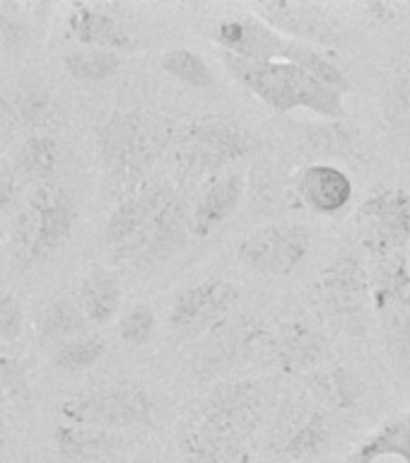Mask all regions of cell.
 Here are the masks:
<instances>
[{"instance_id":"cell-19","label":"cell","mask_w":410,"mask_h":463,"mask_svg":"<svg viewBox=\"0 0 410 463\" xmlns=\"http://www.w3.org/2000/svg\"><path fill=\"white\" fill-rule=\"evenodd\" d=\"M129 439L121 432L100 427L61 422L53 430V447L65 463H100L114 458L126 449Z\"/></svg>"},{"instance_id":"cell-7","label":"cell","mask_w":410,"mask_h":463,"mask_svg":"<svg viewBox=\"0 0 410 463\" xmlns=\"http://www.w3.org/2000/svg\"><path fill=\"white\" fill-rule=\"evenodd\" d=\"M256 137L237 123L210 118L188 126L179 150V162L184 172L195 174L223 172L224 166L234 165L256 150Z\"/></svg>"},{"instance_id":"cell-13","label":"cell","mask_w":410,"mask_h":463,"mask_svg":"<svg viewBox=\"0 0 410 463\" xmlns=\"http://www.w3.org/2000/svg\"><path fill=\"white\" fill-rule=\"evenodd\" d=\"M188 222L191 208H186V201L181 195H174L133 241L116 249L114 259L129 260L133 266H152L169 259L186 244V237L191 234Z\"/></svg>"},{"instance_id":"cell-10","label":"cell","mask_w":410,"mask_h":463,"mask_svg":"<svg viewBox=\"0 0 410 463\" xmlns=\"http://www.w3.org/2000/svg\"><path fill=\"white\" fill-rule=\"evenodd\" d=\"M319 295L336 321L360 331L369 302V268L358 253H340L319 278Z\"/></svg>"},{"instance_id":"cell-6","label":"cell","mask_w":410,"mask_h":463,"mask_svg":"<svg viewBox=\"0 0 410 463\" xmlns=\"http://www.w3.org/2000/svg\"><path fill=\"white\" fill-rule=\"evenodd\" d=\"M331 437V418L326 408L314 398L290 396L281 401V408L275 412L268 449L292 461H304L321 454Z\"/></svg>"},{"instance_id":"cell-11","label":"cell","mask_w":410,"mask_h":463,"mask_svg":"<svg viewBox=\"0 0 410 463\" xmlns=\"http://www.w3.org/2000/svg\"><path fill=\"white\" fill-rule=\"evenodd\" d=\"M242 289L230 280H205L181 289L169 309V326L174 333L195 338L215 328L239 307Z\"/></svg>"},{"instance_id":"cell-28","label":"cell","mask_w":410,"mask_h":463,"mask_svg":"<svg viewBox=\"0 0 410 463\" xmlns=\"http://www.w3.org/2000/svg\"><path fill=\"white\" fill-rule=\"evenodd\" d=\"M282 61H288V63L302 68L304 72H310L311 78H317L319 82H324V85L333 87V90H338V92H350V80H348V75L343 72V68H340L326 51L317 49V46L292 42V39H290L288 51H285V58H282Z\"/></svg>"},{"instance_id":"cell-8","label":"cell","mask_w":410,"mask_h":463,"mask_svg":"<svg viewBox=\"0 0 410 463\" xmlns=\"http://www.w3.org/2000/svg\"><path fill=\"white\" fill-rule=\"evenodd\" d=\"M355 224L369 259L405 251L410 244V194L404 188H379L360 203Z\"/></svg>"},{"instance_id":"cell-32","label":"cell","mask_w":410,"mask_h":463,"mask_svg":"<svg viewBox=\"0 0 410 463\" xmlns=\"http://www.w3.org/2000/svg\"><path fill=\"white\" fill-rule=\"evenodd\" d=\"M29 3H0V42L7 49H24L32 42Z\"/></svg>"},{"instance_id":"cell-1","label":"cell","mask_w":410,"mask_h":463,"mask_svg":"<svg viewBox=\"0 0 410 463\" xmlns=\"http://www.w3.org/2000/svg\"><path fill=\"white\" fill-rule=\"evenodd\" d=\"M220 58L230 78L237 80L239 85L249 90L275 114H290L295 109H304L329 121H343L348 116L346 94L319 82L310 72L288 61L249 63L230 53H220Z\"/></svg>"},{"instance_id":"cell-5","label":"cell","mask_w":410,"mask_h":463,"mask_svg":"<svg viewBox=\"0 0 410 463\" xmlns=\"http://www.w3.org/2000/svg\"><path fill=\"white\" fill-rule=\"evenodd\" d=\"M239 260L261 278H285L311 251V232L302 222L263 224L239 241Z\"/></svg>"},{"instance_id":"cell-21","label":"cell","mask_w":410,"mask_h":463,"mask_svg":"<svg viewBox=\"0 0 410 463\" xmlns=\"http://www.w3.org/2000/svg\"><path fill=\"white\" fill-rule=\"evenodd\" d=\"M382 458H398L410 463V411L391 415L348 456L346 463H377Z\"/></svg>"},{"instance_id":"cell-39","label":"cell","mask_w":410,"mask_h":463,"mask_svg":"<svg viewBox=\"0 0 410 463\" xmlns=\"http://www.w3.org/2000/svg\"><path fill=\"white\" fill-rule=\"evenodd\" d=\"M5 432H7V422H5V418L0 415V441H3V437H5Z\"/></svg>"},{"instance_id":"cell-36","label":"cell","mask_w":410,"mask_h":463,"mask_svg":"<svg viewBox=\"0 0 410 463\" xmlns=\"http://www.w3.org/2000/svg\"><path fill=\"white\" fill-rule=\"evenodd\" d=\"M24 331V309L13 292L0 295V345L14 343Z\"/></svg>"},{"instance_id":"cell-41","label":"cell","mask_w":410,"mask_h":463,"mask_svg":"<svg viewBox=\"0 0 410 463\" xmlns=\"http://www.w3.org/2000/svg\"><path fill=\"white\" fill-rule=\"evenodd\" d=\"M0 241H3V232H0Z\"/></svg>"},{"instance_id":"cell-27","label":"cell","mask_w":410,"mask_h":463,"mask_svg":"<svg viewBox=\"0 0 410 463\" xmlns=\"http://www.w3.org/2000/svg\"><path fill=\"white\" fill-rule=\"evenodd\" d=\"M121 53L107 49H90V46H78L71 49L63 56V68L72 80L85 82V85H100L114 78L121 71Z\"/></svg>"},{"instance_id":"cell-40","label":"cell","mask_w":410,"mask_h":463,"mask_svg":"<svg viewBox=\"0 0 410 463\" xmlns=\"http://www.w3.org/2000/svg\"><path fill=\"white\" fill-rule=\"evenodd\" d=\"M116 463H150V461H140V458H133V461H129V458H123V461H116Z\"/></svg>"},{"instance_id":"cell-12","label":"cell","mask_w":410,"mask_h":463,"mask_svg":"<svg viewBox=\"0 0 410 463\" xmlns=\"http://www.w3.org/2000/svg\"><path fill=\"white\" fill-rule=\"evenodd\" d=\"M410 297V253L394 251L369 259V302L382 326L386 347L396 340Z\"/></svg>"},{"instance_id":"cell-26","label":"cell","mask_w":410,"mask_h":463,"mask_svg":"<svg viewBox=\"0 0 410 463\" xmlns=\"http://www.w3.org/2000/svg\"><path fill=\"white\" fill-rule=\"evenodd\" d=\"M58 159H61V145H58L56 136L36 130L22 140L14 166L20 172V179L36 186V184L51 181V176L56 172Z\"/></svg>"},{"instance_id":"cell-29","label":"cell","mask_w":410,"mask_h":463,"mask_svg":"<svg viewBox=\"0 0 410 463\" xmlns=\"http://www.w3.org/2000/svg\"><path fill=\"white\" fill-rule=\"evenodd\" d=\"M107 354V340L94 335V333H85L80 338L65 340L53 350V364L56 369L65 372V374H80L87 369L97 367Z\"/></svg>"},{"instance_id":"cell-20","label":"cell","mask_w":410,"mask_h":463,"mask_svg":"<svg viewBox=\"0 0 410 463\" xmlns=\"http://www.w3.org/2000/svg\"><path fill=\"white\" fill-rule=\"evenodd\" d=\"M75 302H78V307L82 309V314H85L90 324H111V321L119 317L123 302L119 275H116L114 270H109V268L94 266L92 270L80 280Z\"/></svg>"},{"instance_id":"cell-3","label":"cell","mask_w":410,"mask_h":463,"mask_svg":"<svg viewBox=\"0 0 410 463\" xmlns=\"http://www.w3.org/2000/svg\"><path fill=\"white\" fill-rule=\"evenodd\" d=\"M75 220V203L61 184L43 181L32 186L13 222L14 259L27 268L53 256L71 239Z\"/></svg>"},{"instance_id":"cell-42","label":"cell","mask_w":410,"mask_h":463,"mask_svg":"<svg viewBox=\"0 0 410 463\" xmlns=\"http://www.w3.org/2000/svg\"><path fill=\"white\" fill-rule=\"evenodd\" d=\"M408 72H410V71H408Z\"/></svg>"},{"instance_id":"cell-23","label":"cell","mask_w":410,"mask_h":463,"mask_svg":"<svg viewBox=\"0 0 410 463\" xmlns=\"http://www.w3.org/2000/svg\"><path fill=\"white\" fill-rule=\"evenodd\" d=\"M3 114L17 128H27L36 133V128L49 121L51 114H53V92L39 82L14 85L3 97Z\"/></svg>"},{"instance_id":"cell-35","label":"cell","mask_w":410,"mask_h":463,"mask_svg":"<svg viewBox=\"0 0 410 463\" xmlns=\"http://www.w3.org/2000/svg\"><path fill=\"white\" fill-rule=\"evenodd\" d=\"M386 121L410 133V72H398L386 92Z\"/></svg>"},{"instance_id":"cell-15","label":"cell","mask_w":410,"mask_h":463,"mask_svg":"<svg viewBox=\"0 0 410 463\" xmlns=\"http://www.w3.org/2000/svg\"><path fill=\"white\" fill-rule=\"evenodd\" d=\"M174 195H176V191H174L172 184L159 179H145L143 184L130 188L129 194L119 198L114 213L109 217L104 241L114 251L133 241Z\"/></svg>"},{"instance_id":"cell-18","label":"cell","mask_w":410,"mask_h":463,"mask_svg":"<svg viewBox=\"0 0 410 463\" xmlns=\"http://www.w3.org/2000/svg\"><path fill=\"white\" fill-rule=\"evenodd\" d=\"M295 191L304 208L317 215H338L353 201L355 186L350 174L336 165L314 162L295 174Z\"/></svg>"},{"instance_id":"cell-30","label":"cell","mask_w":410,"mask_h":463,"mask_svg":"<svg viewBox=\"0 0 410 463\" xmlns=\"http://www.w3.org/2000/svg\"><path fill=\"white\" fill-rule=\"evenodd\" d=\"M162 68L169 78H174L181 85L205 90L215 85V75L210 71L208 61L191 49H169L162 53Z\"/></svg>"},{"instance_id":"cell-37","label":"cell","mask_w":410,"mask_h":463,"mask_svg":"<svg viewBox=\"0 0 410 463\" xmlns=\"http://www.w3.org/2000/svg\"><path fill=\"white\" fill-rule=\"evenodd\" d=\"M20 191V172L10 159L0 157V213L13 208L14 198Z\"/></svg>"},{"instance_id":"cell-38","label":"cell","mask_w":410,"mask_h":463,"mask_svg":"<svg viewBox=\"0 0 410 463\" xmlns=\"http://www.w3.org/2000/svg\"><path fill=\"white\" fill-rule=\"evenodd\" d=\"M389 350L396 354V360L401 362L404 367H410V297L408 304H405V314L404 321H401V328H398V335L389 345Z\"/></svg>"},{"instance_id":"cell-14","label":"cell","mask_w":410,"mask_h":463,"mask_svg":"<svg viewBox=\"0 0 410 463\" xmlns=\"http://www.w3.org/2000/svg\"><path fill=\"white\" fill-rule=\"evenodd\" d=\"M210 42L215 43L220 53H230L249 63H271L285 58L290 39L253 13H246L223 17L210 32Z\"/></svg>"},{"instance_id":"cell-34","label":"cell","mask_w":410,"mask_h":463,"mask_svg":"<svg viewBox=\"0 0 410 463\" xmlns=\"http://www.w3.org/2000/svg\"><path fill=\"white\" fill-rule=\"evenodd\" d=\"M32 396L29 364L20 357L0 354V403L27 401Z\"/></svg>"},{"instance_id":"cell-16","label":"cell","mask_w":410,"mask_h":463,"mask_svg":"<svg viewBox=\"0 0 410 463\" xmlns=\"http://www.w3.org/2000/svg\"><path fill=\"white\" fill-rule=\"evenodd\" d=\"M65 24L80 46L116 53L133 49V36L126 24V7L119 3H71Z\"/></svg>"},{"instance_id":"cell-17","label":"cell","mask_w":410,"mask_h":463,"mask_svg":"<svg viewBox=\"0 0 410 463\" xmlns=\"http://www.w3.org/2000/svg\"><path fill=\"white\" fill-rule=\"evenodd\" d=\"M246 186H249V176L239 169L220 174L210 181L191 208V222H188L191 237H210L224 220H230L244 201Z\"/></svg>"},{"instance_id":"cell-22","label":"cell","mask_w":410,"mask_h":463,"mask_svg":"<svg viewBox=\"0 0 410 463\" xmlns=\"http://www.w3.org/2000/svg\"><path fill=\"white\" fill-rule=\"evenodd\" d=\"M278 354L282 367L300 376L311 374L314 369L331 362V347L324 335L304 324H292L285 328Z\"/></svg>"},{"instance_id":"cell-31","label":"cell","mask_w":410,"mask_h":463,"mask_svg":"<svg viewBox=\"0 0 410 463\" xmlns=\"http://www.w3.org/2000/svg\"><path fill=\"white\" fill-rule=\"evenodd\" d=\"M155 328H157V317L148 302H136L126 307L119 314V324H116L119 338L130 347L148 345L155 335Z\"/></svg>"},{"instance_id":"cell-25","label":"cell","mask_w":410,"mask_h":463,"mask_svg":"<svg viewBox=\"0 0 410 463\" xmlns=\"http://www.w3.org/2000/svg\"><path fill=\"white\" fill-rule=\"evenodd\" d=\"M36 335L42 343H65V340L80 338L90 328V321L82 314L75 299L58 297L39 311L36 317Z\"/></svg>"},{"instance_id":"cell-4","label":"cell","mask_w":410,"mask_h":463,"mask_svg":"<svg viewBox=\"0 0 410 463\" xmlns=\"http://www.w3.org/2000/svg\"><path fill=\"white\" fill-rule=\"evenodd\" d=\"M150 393L133 382H116L100 389L78 391L58 403V415L72 425L100 427L111 432H123L152 422Z\"/></svg>"},{"instance_id":"cell-2","label":"cell","mask_w":410,"mask_h":463,"mask_svg":"<svg viewBox=\"0 0 410 463\" xmlns=\"http://www.w3.org/2000/svg\"><path fill=\"white\" fill-rule=\"evenodd\" d=\"M94 140L109 186L123 195L143 184L145 174L169 143V130L159 118L140 111H111L97 126Z\"/></svg>"},{"instance_id":"cell-9","label":"cell","mask_w":410,"mask_h":463,"mask_svg":"<svg viewBox=\"0 0 410 463\" xmlns=\"http://www.w3.org/2000/svg\"><path fill=\"white\" fill-rule=\"evenodd\" d=\"M249 10L292 42L310 43L317 49H336L343 42L329 3L261 0V3H249Z\"/></svg>"},{"instance_id":"cell-33","label":"cell","mask_w":410,"mask_h":463,"mask_svg":"<svg viewBox=\"0 0 410 463\" xmlns=\"http://www.w3.org/2000/svg\"><path fill=\"white\" fill-rule=\"evenodd\" d=\"M191 463H252L249 441H186Z\"/></svg>"},{"instance_id":"cell-24","label":"cell","mask_w":410,"mask_h":463,"mask_svg":"<svg viewBox=\"0 0 410 463\" xmlns=\"http://www.w3.org/2000/svg\"><path fill=\"white\" fill-rule=\"evenodd\" d=\"M304 382H307L311 398L326 411L329 408L331 411L353 408L358 393H360V386L355 383L353 374L343 364H333V362L314 369L311 374L304 376Z\"/></svg>"}]
</instances>
